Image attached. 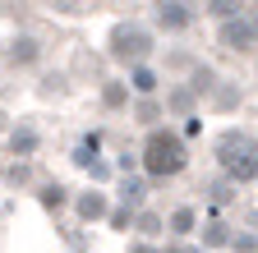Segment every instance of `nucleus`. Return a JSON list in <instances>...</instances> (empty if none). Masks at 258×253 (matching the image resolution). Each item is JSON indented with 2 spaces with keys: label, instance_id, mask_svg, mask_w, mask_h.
<instances>
[{
  "label": "nucleus",
  "instance_id": "f257e3e1",
  "mask_svg": "<svg viewBox=\"0 0 258 253\" xmlns=\"http://www.w3.org/2000/svg\"><path fill=\"white\" fill-rule=\"evenodd\" d=\"M217 166L231 180H240V184L258 180V138L244 134V129H226L217 138Z\"/></svg>",
  "mask_w": 258,
  "mask_h": 253
},
{
  "label": "nucleus",
  "instance_id": "0eeeda50",
  "mask_svg": "<svg viewBox=\"0 0 258 253\" xmlns=\"http://www.w3.org/2000/svg\"><path fill=\"white\" fill-rule=\"evenodd\" d=\"M79 212H83V216H102V212H106V203L92 194V198H83V203H79Z\"/></svg>",
  "mask_w": 258,
  "mask_h": 253
},
{
  "label": "nucleus",
  "instance_id": "20e7f679",
  "mask_svg": "<svg viewBox=\"0 0 258 253\" xmlns=\"http://www.w3.org/2000/svg\"><path fill=\"white\" fill-rule=\"evenodd\" d=\"M148 51H152V37L143 33L139 23H120L115 33H111V55L124 60V65H129V60H143Z\"/></svg>",
  "mask_w": 258,
  "mask_h": 253
},
{
  "label": "nucleus",
  "instance_id": "9b49d317",
  "mask_svg": "<svg viewBox=\"0 0 258 253\" xmlns=\"http://www.w3.org/2000/svg\"><path fill=\"white\" fill-rule=\"evenodd\" d=\"M124 198H129V203H139V198H143V184H139V180H129V184H124Z\"/></svg>",
  "mask_w": 258,
  "mask_h": 253
},
{
  "label": "nucleus",
  "instance_id": "f8f14e48",
  "mask_svg": "<svg viewBox=\"0 0 258 253\" xmlns=\"http://www.w3.org/2000/svg\"><path fill=\"white\" fill-rule=\"evenodd\" d=\"M166 253H203V248H194V244H171Z\"/></svg>",
  "mask_w": 258,
  "mask_h": 253
},
{
  "label": "nucleus",
  "instance_id": "423d86ee",
  "mask_svg": "<svg viewBox=\"0 0 258 253\" xmlns=\"http://www.w3.org/2000/svg\"><path fill=\"white\" fill-rule=\"evenodd\" d=\"M171 226H175V235H184V230H194V212H189V207H180V212L171 216Z\"/></svg>",
  "mask_w": 258,
  "mask_h": 253
},
{
  "label": "nucleus",
  "instance_id": "6e6552de",
  "mask_svg": "<svg viewBox=\"0 0 258 253\" xmlns=\"http://www.w3.org/2000/svg\"><path fill=\"white\" fill-rule=\"evenodd\" d=\"M32 55H37V46H32V42H14V51H10L14 65H19V60H32Z\"/></svg>",
  "mask_w": 258,
  "mask_h": 253
},
{
  "label": "nucleus",
  "instance_id": "ddd939ff",
  "mask_svg": "<svg viewBox=\"0 0 258 253\" xmlns=\"http://www.w3.org/2000/svg\"><path fill=\"white\" fill-rule=\"evenodd\" d=\"M235 253H258V244H253V239H240V244H235Z\"/></svg>",
  "mask_w": 258,
  "mask_h": 253
},
{
  "label": "nucleus",
  "instance_id": "4468645a",
  "mask_svg": "<svg viewBox=\"0 0 258 253\" xmlns=\"http://www.w3.org/2000/svg\"><path fill=\"white\" fill-rule=\"evenodd\" d=\"M134 253H152V248H148V244H139V248H134Z\"/></svg>",
  "mask_w": 258,
  "mask_h": 253
},
{
  "label": "nucleus",
  "instance_id": "1a4fd4ad",
  "mask_svg": "<svg viewBox=\"0 0 258 253\" xmlns=\"http://www.w3.org/2000/svg\"><path fill=\"white\" fill-rule=\"evenodd\" d=\"M134 88H139V92H152V88H157L152 69H134Z\"/></svg>",
  "mask_w": 258,
  "mask_h": 253
},
{
  "label": "nucleus",
  "instance_id": "7ed1b4c3",
  "mask_svg": "<svg viewBox=\"0 0 258 253\" xmlns=\"http://www.w3.org/2000/svg\"><path fill=\"white\" fill-rule=\"evenodd\" d=\"M217 42L226 51H253L258 46V14H231V19H221Z\"/></svg>",
  "mask_w": 258,
  "mask_h": 253
},
{
  "label": "nucleus",
  "instance_id": "f03ea898",
  "mask_svg": "<svg viewBox=\"0 0 258 253\" xmlns=\"http://www.w3.org/2000/svg\"><path fill=\"white\" fill-rule=\"evenodd\" d=\"M189 166V152H184V138L171 134V129H152L148 143H143V171L157 175V180H171Z\"/></svg>",
  "mask_w": 258,
  "mask_h": 253
},
{
  "label": "nucleus",
  "instance_id": "9d476101",
  "mask_svg": "<svg viewBox=\"0 0 258 253\" xmlns=\"http://www.w3.org/2000/svg\"><path fill=\"white\" fill-rule=\"evenodd\" d=\"M208 5H212V14H226V19L235 14V0H208Z\"/></svg>",
  "mask_w": 258,
  "mask_h": 253
},
{
  "label": "nucleus",
  "instance_id": "39448f33",
  "mask_svg": "<svg viewBox=\"0 0 258 253\" xmlns=\"http://www.w3.org/2000/svg\"><path fill=\"white\" fill-rule=\"evenodd\" d=\"M157 19H161V28L180 33V28L194 23V10H189V0H157Z\"/></svg>",
  "mask_w": 258,
  "mask_h": 253
}]
</instances>
